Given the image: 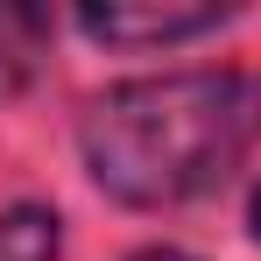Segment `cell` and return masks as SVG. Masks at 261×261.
<instances>
[{
  "label": "cell",
  "instance_id": "6",
  "mask_svg": "<svg viewBox=\"0 0 261 261\" xmlns=\"http://www.w3.org/2000/svg\"><path fill=\"white\" fill-rule=\"evenodd\" d=\"M247 219H254V233H261V191H254V205H247Z\"/></svg>",
  "mask_w": 261,
  "mask_h": 261
},
{
  "label": "cell",
  "instance_id": "4",
  "mask_svg": "<svg viewBox=\"0 0 261 261\" xmlns=\"http://www.w3.org/2000/svg\"><path fill=\"white\" fill-rule=\"evenodd\" d=\"M57 254H64L57 212H43V205H14V212H0V261H57Z\"/></svg>",
  "mask_w": 261,
  "mask_h": 261
},
{
  "label": "cell",
  "instance_id": "1",
  "mask_svg": "<svg viewBox=\"0 0 261 261\" xmlns=\"http://www.w3.org/2000/svg\"><path fill=\"white\" fill-rule=\"evenodd\" d=\"M92 184L120 205H184L226 184L261 141V71H176L92 99L85 127Z\"/></svg>",
  "mask_w": 261,
  "mask_h": 261
},
{
  "label": "cell",
  "instance_id": "5",
  "mask_svg": "<svg viewBox=\"0 0 261 261\" xmlns=\"http://www.w3.org/2000/svg\"><path fill=\"white\" fill-rule=\"evenodd\" d=\"M134 261H191V254H176V247H148V254H134Z\"/></svg>",
  "mask_w": 261,
  "mask_h": 261
},
{
  "label": "cell",
  "instance_id": "2",
  "mask_svg": "<svg viewBox=\"0 0 261 261\" xmlns=\"http://www.w3.org/2000/svg\"><path fill=\"white\" fill-rule=\"evenodd\" d=\"M233 7H78V29L92 43H113V49H148V43H184V36H205L219 29Z\"/></svg>",
  "mask_w": 261,
  "mask_h": 261
},
{
  "label": "cell",
  "instance_id": "3",
  "mask_svg": "<svg viewBox=\"0 0 261 261\" xmlns=\"http://www.w3.org/2000/svg\"><path fill=\"white\" fill-rule=\"evenodd\" d=\"M43 49H49V14L43 7H0V99L36 78Z\"/></svg>",
  "mask_w": 261,
  "mask_h": 261
}]
</instances>
